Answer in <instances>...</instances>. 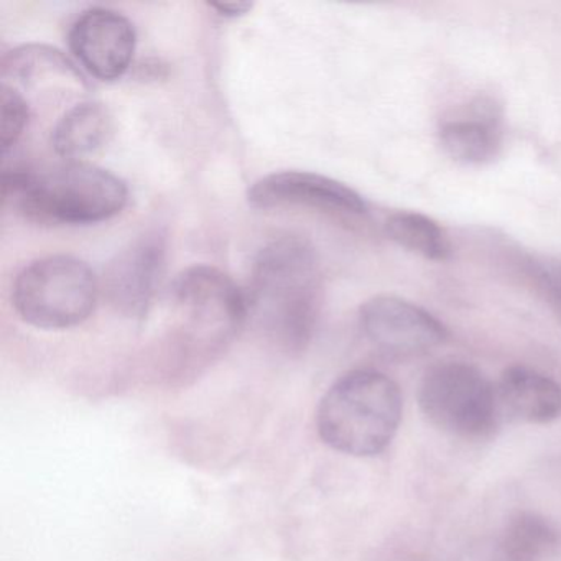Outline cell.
<instances>
[{
    "instance_id": "1",
    "label": "cell",
    "mask_w": 561,
    "mask_h": 561,
    "mask_svg": "<svg viewBox=\"0 0 561 561\" xmlns=\"http://www.w3.org/2000/svg\"><path fill=\"white\" fill-rule=\"evenodd\" d=\"M249 318L278 346L298 351L310 343L323 304L313 245L282 236L259 251L245 291Z\"/></svg>"
},
{
    "instance_id": "2",
    "label": "cell",
    "mask_w": 561,
    "mask_h": 561,
    "mask_svg": "<svg viewBox=\"0 0 561 561\" xmlns=\"http://www.w3.org/2000/svg\"><path fill=\"white\" fill-rule=\"evenodd\" d=\"M129 190L119 176L90 163L70 162L38 173L4 167L2 202L27 218L57 225H93L123 211Z\"/></svg>"
},
{
    "instance_id": "3",
    "label": "cell",
    "mask_w": 561,
    "mask_h": 561,
    "mask_svg": "<svg viewBox=\"0 0 561 561\" xmlns=\"http://www.w3.org/2000/svg\"><path fill=\"white\" fill-rule=\"evenodd\" d=\"M402 420V393L386 374L353 370L333 383L318 407L321 439L351 456H376L392 442Z\"/></svg>"
},
{
    "instance_id": "4",
    "label": "cell",
    "mask_w": 561,
    "mask_h": 561,
    "mask_svg": "<svg viewBox=\"0 0 561 561\" xmlns=\"http://www.w3.org/2000/svg\"><path fill=\"white\" fill-rule=\"evenodd\" d=\"M100 291V282L87 262L48 255L18 275L12 301L25 323L41 330H68L93 314Z\"/></svg>"
},
{
    "instance_id": "5",
    "label": "cell",
    "mask_w": 561,
    "mask_h": 561,
    "mask_svg": "<svg viewBox=\"0 0 561 561\" xmlns=\"http://www.w3.org/2000/svg\"><path fill=\"white\" fill-rule=\"evenodd\" d=\"M419 402L436 428L462 439L491 438L502 420L495 386L478 367L461 360L426 370Z\"/></svg>"
},
{
    "instance_id": "6",
    "label": "cell",
    "mask_w": 561,
    "mask_h": 561,
    "mask_svg": "<svg viewBox=\"0 0 561 561\" xmlns=\"http://www.w3.org/2000/svg\"><path fill=\"white\" fill-rule=\"evenodd\" d=\"M172 304L190 337L219 344L249 320L245 291L211 265L186 268L172 285Z\"/></svg>"
},
{
    "instance_id": "7",
    "label": "cell",
    "mask_w": 561,
    "mask_h": 561,
    "mask_svg": "<svg viewBox=\"0 0 561 561\" xmlns=\"http://www.w3.org/2000/svg\"><path fill=\"white\" fill-rule=\"evenodd\" d=\"M359 324L370 344L390 359L425 356L448 340L442 321L419 305L392 295H377L359 310Z\"/></svg>"
},
{
    "instance_id": "8",
    "label": "cell",
    "mask_w": 561,
    "mask_h": 561,
    "mask_svg": "<svg viewBox=\"0 0 561 561\" xmlns=\"http://www.w3.org/2000/svg\"><path fill=\"white\" fill-rule=\"evenodd\" d=\"M136 28L129 19L111 9L83 12L70 31V47L81 67L98 80L123 77L136 54Z\"/></svg>"
},
{
    "instance_id": "9",
    "label": "cell",
    "mask_w": 561,
    "mask_h": 561,
    "mask_svg": "<svg viewBox=\"0 0 561 561\" xmlns=\"http://www.w3.org/2000/svg\"><path fill=\"white\" fill-rule=\"evenodd\" d=\"M248 198L259 209L305 206L333 215L364 216L367 213L359 193L318 173H272L252 185Z\"/></svg>"
},
{
    "instance_id": "10",
    "label": "cell",
    "mask_w": 561,
    "mask_h": 561,
    "mask_svg": "<svg viewBox=\"0 0 561 561\" xmlns=\"http://www.w3.org/2000/svg\"><path fill=\"white\" fill-rule=\"evenodd\" d=\"M165 268V242L147 234L116 255L104 272V294L126 317L140 318L149 311Z\"/></svg>"
},
{
    "instance_id": "11",
    "label": "cell",
    "mask_w": 561,
    "mask_h": 561,
    "mask_svg": "<svg viewBox=\"0 0 561 561\" xmlns=\"http://www.w3.org/2000/svg\"><path fill=\"white\" fill-rule=\"evenodd\" d=\"M502 419L522 423H550L561 415V387L551 377L525 366L502 373L497 386Z\"/></svg>"
},
{
    "instance_id": "12",
    "label": "cell",
    "mask_w": 561,
    "mask_h": 561,
    "mask_svg": "<svg viewBox=\"0 0 561 561\" xmlns=\"http://www.w3.org/2000/svg\"><path fill=\"white\" fill-rule=\"evenodd\" d=\"M471 117L448 121L439 129V144L446 156L465 165H484L501 149V129L492 104H478Z\"/></svg>"
},
{
    "instance_id": "13",
    "label": "cell",
    "mask_w": 561,
    "mask_h": 561,
    "mask_svg": "<svg viewBox=\"0 0 561 561\" xmlns=\"http://www.w3.org/2000/svg\"><path fill=\"white\" fill-rule=\"evenodd\" d=\"M113 134V116L104 104L87 101L71 107L51 133L57 156L75 160L100 149Z\"/></svg>"
},
{
    "instance_id": "14",
    "label": "cell",
    "mask_w": 561,
    "mask_h": 561,
    "mask_svg": "<svg viewBox=\"0 0 561 561\" xmlns=\"http://www.w3.org/2000/svg\"><path fill=\"white\" fill-rule=\"evenodd\" d=\"M561 534L553 522L537 512H518L501 537L504 561H545L557 553Z\"/></svg>"
},
{
    "instance_id": "15",
    "label": "cell",
    "mask_w": 561,
    "mask_h": 561,
    "mask_svg": "<svg viewBox=\"0 0 561 561\" xmlns=\"http://www.w3.org/2000/svg\"><path fill=\"white\" fill-rule=\"evenodd\" d=\"M386 231L400 248L430 261H446L451 255V242L445 229L420 213H396L387 219Z\"/></svg>"
},
{
    "instance_id": "16",
    "label": "cell",
    "mask_w": 561,
    "mask_h": 561,
    "mask_svg": "<svg viewBox=\"0 0 561 561\" xmlns=\"http://www.w3.org/2000/svg\"><path fill=\"white\" fill-rule=\"evenodd\" d=\"M44 77H64L71 80L83 81L80 71L57 48L45 45H24L5 55L2 60V78L14 80V83H37Z\"/></svg>"
},
{
    "instance_id": "17",
    "label": "cell",
    "mask_w": 561,
    "mask_h": 561,
    "mask_svg": "<svg viewBox=\"0 0 561 561\" xmlns=\"http://www.w3.org/2000/svg\"><path fill=\"white\" fill-rule=\"evenodd\" d=\"M31 121V106L27 100L11 84L4 83L0 88V146L2 153L8 156L9 150L19 142L25 127Z\"/></svg>"
},
{
    "instance_id": "18",
    "label": "cell",
    "mask_w": 561,
    "mask_h": 561,
    "mask_svg": "<svg viewBox=\"0 0 561 561\" xmlns=\"http://www.w3.org/2000/svg\"><path fill=\"white\" fill-rule=\"evenodd\" d=\"M541 287L550 300L551 307L561 318V262L560 264L547 265L540 272Z\"/></svg>"
},
{
    "instance_id": "19",
    "label": "cell",
    "mask_w": 561,
    "mask_h": 561,
    "mask_svg": "<svg viewBox=\"0 0 561 561\" xmlns=\"http://www.w3.org/2000/svg\"><path fill=\"white\" fill-rule=\"evenodd\" d=\"M211 8L218 11L219 15L234 19L248 14L254 8V4H251V2H219V4H211Z\"/></svg>"
}]
</instances>
